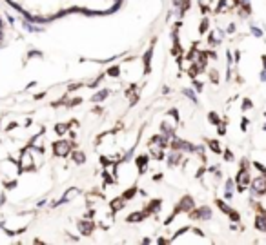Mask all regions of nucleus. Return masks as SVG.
Returning a JSON list of instances; mask_svg holds the SVG:
<instances>
[{"instance_id": "obj_1", "label": "nucleus", "mask_w": 266, "mask_h": 245, "mask_svg": "<svg viewBox=\"0 0 266 245\" xmlns=\"http://www.w3.org/2000/svg\"><path fill=\"white\" fill-rule=\"evenodd\" d=\"M263 80H266V71L263 73Z\"/></svg>"}]
</instances>
